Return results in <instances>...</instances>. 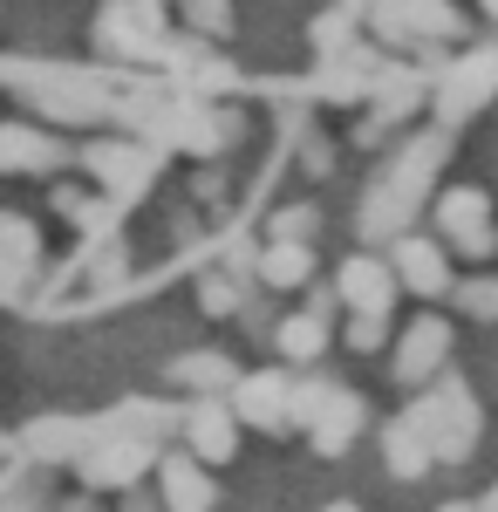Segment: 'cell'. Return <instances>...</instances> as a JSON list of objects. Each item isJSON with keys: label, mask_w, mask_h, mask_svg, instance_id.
<instances>
[{"label": "cell", "mask_w": 498, "mask_h": 512, "mask_svg": "<svg viewBox=\"0 0 498 512\" xmlns=\"http://www.w3.org/2000/svg\"><path fill=\"white\" fill-rule=\"evenodd\" d=\"M444 158H451V130H444V123L423 130V137H410V144L396 151V164H389L383 178L369 185V198H362V239H369V246H383V239L396 246V239L410 233V219L423 212V198L437 185Z\"/></svg>", "instance_id": "1"}, {"label": "cell", "mask_w": 498, "mask_h": 512, "mask_svg": "<svg viewBox=\"0 0 498 512\" xmlns=\"http://www.w3.org/2000/svg\"><path fill=\"white\" fill-rule=\"evenodd\" d=\"M403 417L417 424V437L430 444V458H437V465H464V458H471V444H478V424H485L471 383L451 376V369H444V376H437V383H430Z\"/></svg>", "instance_id": "2"}, {"label": "cell", "mask_w": 498, "mask_h": 512, "mask_svg": "<svg viewBox=\"0 0 498 512\" xmlns=\"http://www.w3.org/2000/svg\"><path fill=\"white\" fill-rule=\"evenodd\" d=\"M362 417H369V410H362V396L348 390V383L307 376V383H294V396H287V424H301L321 458H342L348 444H355V431H362Z\"/></svg>", "instance_id": "3"}, {"label": "cell", "mask_w": 498, "mask_h": 512, "mask_svg": "<svg viewBox=\"0 0 498 512\" xmlns=\"http://www.w3.org/2000/svg\"><path fill=\"white\" fill-rule=\"evenodd\" d=\"M96 48L116 62H164V7L157 0H103L96 7Z\"/></svg>", "instance_id": "4"}, {"label": "cell", "mask_w": 498, "mask_h": 512, "mask_svg": "<svg viewBox=\"0 0 498 512\" xmlns=\"http://www.w3.org/2000/svg\"><path fill=\"white\" fill-rule=\"evenodd\" d=\"M157 465V444H137V437H123V431H89V444L76 451V472L82 485H96V492H123V485H137V478Z\"/></svg>", "instance_id": "5"}, {"label": "cell", "mask_w": 498, "mask_h": 512, "mask_svg": "<svg viewBox=\"0 0 498 512\" xmlns=\"http://www.w3.org/2000/svg\"><path fill=\"white\" fill-rule=\"evenodd\" d=\"M287 396H294V376L239 369V383L226 390V410L239 417V431H287Z\"/></svg>", "instance_id": "6"}, {"label": "cell", "mask_w": 498, "mask_h": 512, "mask_svg": "<svg viewBox=\"0 0 498 512\" xmlns=\"http://www.w3.org/2000/svg\"><path fill=\"white\" fill-rule=\"evenodd\" d=\"M396 274H389V260L383 253H348L342 267H335V301H342L348 315H383L396 308Z\"/></svg>", "instance_id": "7"}, {"label": "cell", "mask_w": 498, "mask_h": 512, "mask_svg": "<svg viewBox=\"0 0 498 512\" xmlns=\"http://www.w3.org/2000/svg\"><path fill=\"white\" fill-rule=\"evenodd\" d=\"M157 512H212L219 506V478L198 465L192 451H157Z\"/></svg>", "instance_id": "8"}, {"label": "cell", "mask_w": 498, "mask_h": 512, "mask_svg": "<svg viewBox=\"0 0 498 512\" xmlns=\"http://www.w3.org/2000/svg\"><path fill=\"white\" fill-rule=\"evenodd\" d=\"M437 233L451 239L458 253L485 260V253H492V198L478 192V185H451V192H437Z\"/></svg>", "instance_id": "9"}, {"label": "cell", "mask_w": 498, "mask_h": 512, "mask_svg": "<svg viewBox=\"0 0 498 512\" xmlns=\"http://www.w3.org/2000/svg\"><path fill=\"white\" fill-rule=\"evenodd\" d=\"M389 274H396L403 294L437 301V294H451V253H444L430 233H403L396 246H389Z\"/></svg>", "instance_id": "10"}, {"label": "cell", "mask_w": 498, "mask_h": 512, "mask_svg": "<svg viewBox=\"0 0 498 512\" xmlns=\"http://www.w3.org/2000/svg\"><path fill=\"white\" fill-rule=\"evenodd\" d=\"M444 362H451V328L437 315H417L403 328V342H396V383H410V390H430L437 376H444Z\"/></svg>", "instance_id": "11"}, {"label": "cell", "mask_w": 498, "mask_h": 512, "mask_svg": "<svg viewBox=\"0 0 498 512\" xmlns=\"http://www.w3.org/2000/svg\"><path fill=\"white\" fill-rule=\"evenodd\" d=\"M485 96H498V48H478V55H464L451 76H437V117H444V130L458 117H471Z\"/></svg>", "instance_id": "12"}, {"label": "cell", "mask_w": 498, "mask_h": 512, "mask_svg": "<svg viewBox=\"0 0 498 512\" xmlns=\"http://www.w3.org/2000/svg\"><path fill=\"white\" fill-rule=\"evenodd\" d=\"M48 76H55V82H28V76H21V89H28L55 123H89V117H103V110H110V96L82 76V69H48Z\"/></svg>", "instance_id": "13"}, {"label": "cell", "mask_w": 498, "mask_h": 512, "mask_svg": "<svg viewBox=\"0 0 498 512\" xmlns=\"http://www.w3.org/2000/svg\"><path fill=\"white\" fill-rule=\"evenodd\" d=\"M185 444H192L198 465H226L239 451V417L226 410V396H198L185 410Z\"/></svg>", "instance_id": "14"}, {"label": "cell", "mask_w": 498, "mask_h": 512, "mask_svg": "<svg viewBox=\"0 0 498 512\" xmlns=\"http://www.w3.org/2000/svg\"><path fill=\"white\" fill-rule=\"evenodd\" d=\"M417 103H423V69H383V76H376V89H369V123H362L355 137H362V144H376V137H383V130H396V123L410 117Z\"/></svg>", "instance_id": "15"}, {"label": "cell", "mask_w": 498, "mask_h": 512, "mask_svg": "<svg viewBox=\"0 0 498 512\" xmlns=\"http://www.w3.org/2000/svg\"><path fill=\"white\" fill-rule=\"evenodd\" d=\"M69 158L48 130L35 123H0V171H55V164Z\"/></svg>", "instance_id": "16"}, {"label": "cell", "mask_w": 498, "mask_h": 512, "mask_svg": "<svg viewBox=\"0 0 498 512\" xmlns=\"http://www.w3.org/2000/svg\"><path fill=\"white\" fill-rule=\"evenodd\" d=\"M178 390H198V396H226L232 383H239V362H232L226 349H198V355H178L171 369H164Z\"/></svg>", "instance_id": "17"}, {"label": "cell", "mask_w": 498, "mask_h": 512, "mask_svg": "<svg viewBox=\"0 0 498 512\" xmlns=\"http://www.w3.org/2000/svg\"><path fill=\"white\" fill-rule=\"evenodd\" d=\"M82 164L103 178V192H110V185H116V192H137V185H144V171H151V158H144L137 144H123V137L89 144V151H82Z\"/></svg>", "instance_id": "18"}, {"label": "cell", "mask_w": 498, "mask_h": 512, "mask_svg": "<svg viewBox=\"0 0 498 512\" xmlns=\"http://www.w3.org/2000/svg\"><path fill=\"white\" fill-rule=\"evenodd\" d=\"M376 76H383V62H376L369 48H342V55L328 62L321 89H328L335 103H355V96H369V89H376Z\"/></svg>", "instance_id": "19"}, {"label": "cell", "mask_w": 498, "mask_h": 512, "mask_svg": "<svg viewBox=\"0 0 498 512\" xmlns=\"http://www.w3.org/2000/svg\"><path fill=\"white\" fill-rule=\"evenodd\" d=\"M383 465H389V478H403V485L437 465V458H430V444L417 437V424H410V417H396V424L383 431Z\"/></svg>", "instance_id": "20"}, {"label": "cell", "mask_w": 498, "mask_h": 512, "mask_svg": "<svg viewBox=\"0 0 498 512\" xmlns=\"http://www.w3.org/2000/svg\"><path fill=\"white\" fill-rule=\"evenodd\" d=\"M253 267H260V280H267V287H301V280L314 274V253H307V246H294V239H267Z\"/></svg>", "instance_id": "21"}, {"label": "cell", "mask_w": 498, "mask_h": 512, "mask_svg": "<svg viewBox=\"0 0 498 512\" xmlns=\"http://www.w3.org/2000/svg\"><path fill=\"white\" fill-rule=\"evenodd\" d=\"M403 21H410V41H458L464 14L451 0H403Z\"/></svg>", "instance_id": "22"}, {"label": "cell", "mask_w": 498, "mask_h": 512, "mask_svg": "<svg viewBox=\"0 0 498 512\" xmlns=\"http://www.w3.org/2000/svg\"><path fill=\"white\" fill-rule=\"evenodd\" d=\"M273 349L287 355V362H321V349H328V321L321 315H287L280 328H273Z\"/></svg>", "instance_id": "23"}, {"label": "cell", "mask_w": 498, "mask_h": 512, "mask_svg": "<svg viewBox=\"0 0 498 512\" xmlns=\"http://www.w3.org/2000/svg\"><path fill=\"white\" fill-rule=\"evenodd\" d=\"M178 14H185V28L205 41H226L232 35V0H178Z\"/></svg>", "instance_id": "24"}, {"label": "cell", "mask_w": 498, "mask_h": 512, "mask_svg": "<svg viewBox=\"0 0 498 512\" xmlns=\"http://www.w3.org/2000/svg\"><path fill=\"white\" fill-rule=\"evenodd\" d=\"M35 253H41L35 219H21V212H0V260H21V267H35Z\"/></svg>", "instance_id": "25"}, {"label": "cell", "mask_w": 498, "mask_h": 512, "mask_svg": "<svg viewBox=\"0 0 498 512\" xmlns=\"http://www.w3.org/2000/svg\"><path fill=\"white\" fill-rule=\"evenodd\" d=\"M314 233H321V205H287V212L267 219V239H294V246H307Z\"/></svg>", "instance_id": "26"}, {"label": "cell", "mask_w": 498, "mask_h": 512, "mask_svg": "<svg viewBox=\"0 0 498 512\" xmlns=\"http://www.w3.org/2000/svg\"><path fill=\"white\" fill-rule=\"evenodd\" d=\"M198 308H205V315H239V308H246V287L226 280V274H205L198 280Z\"/></svg>", "instance_id": "27"}, {"label": "cell", "mask_w": 498, "mask_h": 512, "mask_svg": "<svg viewBox=\"0 0 498 512\" xmlns=\"http://www.w3.org/2000/svg\"><path fill=\"white\" fill-rule=\"evenodd\" d=\"M355 355H383V342H389V321L383 315H348V335H342Z\"/></svg>", "instance_id": "28"}, {"label": "cell", "mask_w": 498, "mask_h": 512, "mask_svg": "<svg viewBox=\"0 0 498 512\" xmlns=\"http://www.w3.org/2000/svg\"><path fill=\"white\" fill-rule=\"evenodd\" d=\"M369 28L396 48H410V21H403V0H376V14H369Z\"/></svg>", "instance_id": "29"}, {"label": "cell", "mask_w": 498, "mask_h": 512, "mask_svg": "<svg viewBox=\"0 0 498 512\" xmlns=\"http://www.w3.org/2000/svg\"><path fill=\"white\" fill-rule=\"evenodd\" d=\"M314 48H348V14H321L314 21Z\"/></svg>", "instance_id": "30"}, {"label": "cell", "mask_w": 498, "mask_h": 512, "mask_svg": "<svg viewBox=\"0 0 498 512\" xmlns=\"http://www.w3.org/2000/svg\"><path fill=\"white\" fill-rule=\"evenodd\" d=\"M21 280H28L21 260H0V301H21Z\"/></svg>", "instance_id": "31"}, {"label": "cell", "mask_w": 498, "mask_h": 512, "mask_svg": "<svg viewBox=\"0 0 498 512\" xmlns=\"http://www.w3.org/2000/svg\"><path fill=\"white\" fill-rule=\"evenodd\" d=\"M321 512H362V506H355V499H335V506H321Z\"/></svg>", "instance_id": "32"}, {"label": "cell", "mask_w": 498, "mask_h": 512, "mask_svg": "<svg viewBox=\"0 0 498 512\" xmlns=\"http://www.w3.org/2000/svg\"><path fill=\"white\" fill-rule=\"evenodd\" d=\"M437 512H478V506H464V499H451V506H437Z\"/></svg>", "instance_id": "33"}, {"label": "cell", "mask_w": 498, "mask_h": 512, "mask_svg": "<svg viewBox=\"0 0 498 512\" xmlns=\"http://www.w3.org/2000/svg\"><path fill=\"white\" fill-rule=\"evenodd\" d=\"M478 7H485V14H492V21H498V0H478Z\"/></svg>", "instance_id": "34"}, {"label": "cell", "mask_w": 498, "mask_h": 512, "mask_svg": "<svg viewBox=\"0 0 498 512\" xmlns=\"http://www.w3.org/2000/svg\"><path fill=\"white\" fill-rule=\"evenodd\" d=\"M137 512H157V506H137Z\"/></svg>", "instance_id": "35"}, {"label": "cell", "mask_w": 498, "mask_h": 512, "mask_svg": "<svg viewBox=\"0 0 498 512\" xmlns=\"http://www.w3.org/2000/svg\"><path fill=\"white\" fill-rule=\"evenodd\" d=\"M157 7H164V0H157Z\"/></svg>", "instance_id": "36"}]
</instances>
